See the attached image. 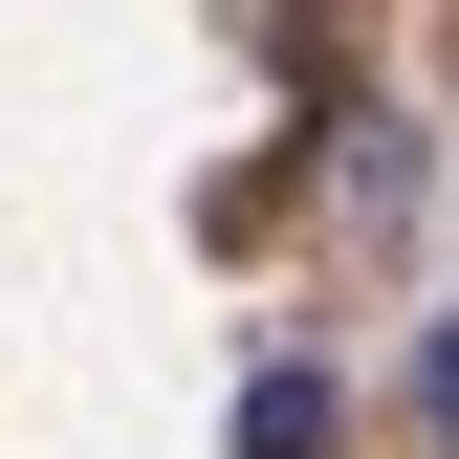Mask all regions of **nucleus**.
I'll return each instance as SVG.
<instances>
[{
    "mask_svg": "<svg viewBox=\"0 0 459 459\" xmlns=\"http://www.w3.org/2000/svg\"><path fill=\"white\" fill-rule=\"evenodd\" d=\"M241 459H328V372H263L241 394Z\"/></svg>",
    "mask_w": 459,
    "mask_h": 459,
    "instance_id": "1",
    "label": "nucleus"
},
{
    "mask_svg": "<svg viewBox=\"0 0 459 459\" xmlns=\"http://www.w3.org/2000/svg\"><path fill=\"white\" fill-rule=\"evenodd\" d=\"M416 416H437V437H459V328H437V351H416Z\"/></svg>",
    "mask_w": 459,
    "mask_h": 459,
    "instance_id": "2",
    "label": "nucleus"
}]
</instances>
